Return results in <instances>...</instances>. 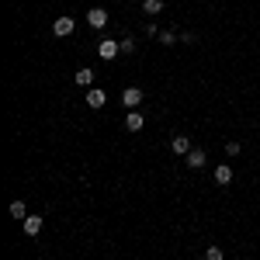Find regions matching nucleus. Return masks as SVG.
<instances>
[{
	"instance_id": "obj_1",
	"label": "nucleus",
	"mask_w": 260,
	"mask_h": 260,
	"mask_svg": "<svg viewBox=\"0 0 260 260\" xmlns=\"http://www.w3.org/2000/svg\"><path fill=\"white\" fill-rule=\"evenodd\" d=\"M87 24H90V28H108V11H104V7H90V11H87Z\"/></svg>"
},
{
	"instance_id": "obj_2",
	"label": "nucleus",
	"mask_w": 260,
	"mask_h": 260,
	"mask_svg": "<svg viewBox=\"0 0 260 260\" xmlns=\"http://www.w3.org/2000/svg\"><path fill=\"white\" fill-rule=\"evenodd\" d=\"M118 52H121V42H115V39H104L98 45V56H101V59H115Z\"/></svg>"
},
{
	"instance_id": "obj_3",
	"label": "nucleus",
	"mask_w": 260,
	"mask_h": 260,
	"mask_svg": "<svg viewBox=\"0 0 260 260\" xmlns=\"http://www.w3.org/2000/svg\"><path fill=\"white\" fill-rule=\"evenodd\" d=\"M121 104H125L128 111H136V104H142V90L139 87H125V90H121Z\"/></svg>"
},
{
	"instance_id": "obj_4",
	"label": "nucleus",
	"mask_w": 260,
	"mask_h": 260,
	"mask_svg": "<svg viewBox=\"0 0 260 260\" xmlns=\"http://www.w3.org/2000/svg\"><path fill=\"white\" fill-rule=\"evenodd\" d=\"M104 104H108V94L101 87H90L87 90V108H104Z\"/></svg>"
},
{
	"instance_id": "obj_5",
	"label": "nucleus",
	"mask_w": 260,
	"mask_h": 260,
	"mask_svg": "<svg viewBox=\"0 0 260 260\" xmlns=\"http://www.w3.org/2000/svg\"><path fill=\"white\" fill-rule=\"evenodd\" d=\"M170 149H174L177 156H187V153H191V139H187V136H174V139H170Z\"/></svg>"
},
{
	"instance_id": "obj_6",
	"label": "nucleus",
	"mask_w": 260,
	"mask_h": 260,
	"mask_svg": "<svg viewBox=\"0 0 260 260\" xmlns=\"http://www.w3.org/2000/svg\"><path fill=\"white\" fill-rule=\"evenodd\" d=\"M52 31H56L59 39H66V35H73V18H56V24H52Z\"/></svg>"
},
{
	"instance_id": "obj_7",
	"label": "nucleus",
	"mask_w": 260,
	"mask_h": 260,
	"mask_svg": "<svg viewBox=\"0 0 260 260\" xmlns=\"http://www.w3.org/2000/svg\"><path fill=\"white\" fill-rule=\"evenodd\" d=\"M77 87H87V90L94 87V70H90V66H83V70H77Z\"/></svg>"
},
{
	"instance_id": "obj_8",
	"label": "nucleus",
	"mask_w": 260,
	"mask_h": 260,
	"mask_svg": "<svg viewBox=\"0 0 260 260\" xmlns=\"http://www.w3.org/2000/svg\"><path fill=\"white\" fill-rule=\"evenodd\" d=\"M142 125H146V118H142L139 111H128V115H125V128H128V132H139Z\"/></svg>"
},
{
	"instance_id": "obj_9",
	"label": "nucleus",
	"mask_w": 260,
	"mask_h": 260,
	"mask_svg": "<svg viewBox=\"0 0 260 260\" xmlns=\"http://www.w3.org/2000/svg\"><path fill=\"white\" fill-rule=\"evenodd\" d=\"M205 163H208V156H205L201 149H191V153H187V167H191V170H198V167H205Z\"/></svg>"
},
{
	"instance_id": "obj_10",
	"label": "nucleus",
	"mask_w": 260,
	"mask_h": 260,
	"mask_svg": "<svg viewBox=\"0 0 260 260\" xmlns=\"http://www.w3.org/2000/svg\"><path fill=\"white\" fill-rule=\"evenodd\" d=\"M24 233H28V236H39L42 233V219L39 215H28V219H24Z\"/></svg>"
},
{
	"instance_id": "obj_11",
	"label": "nucleus",
	"mask_w": 260,
	"mask_h": 260,
	"mask_svg": "<svg viewBox=\"0 0 260 260\" xmlns=\"http://www.w3.org/2000/svg\"><path fill=\"white\" fill-rule=\"evenodd\" d=\"M215 180H219V184H229V180H233V167L219 163V167H215Z\"/></svg>"
},
{
	"instance_id": "obj_12",
	"label": "nucleus",
	"mask_w": 260,
	"mask_h": 260,
	"mask_svg": "<svg viewBox=\"0 0 260 260\" xmlns=\"http://www.w3.org/2000/svg\"><path fill=\"white\" fill-rule=\"evenodd\" d=\"M11 219H18V222L28 219V212H24V201H11Z\"/></svg>"
},
{
	"instance_id": "obj_13",
	"label": "nucleus",
	"mask_w": 260,
	"mask_h": 260,
	"mask_svg": "<svg viewBox=\"0 0 260 260\" xmlns=\"http://www.w3.org/2000/svg\"><path fill=\"white\" fill-rule=\"evenodd\" d=\"M142 11H146V14H160L163 0H142Z\"/></svg>"
},
{
	"instance_id": "obj_14",
	"label": "nucleus",
	"mask_w": 260,
	"mask_h": 260,
	"mask_svg": "<svg viewBox=\"0 0 260 260\" xmlns=\"http://www.w3.org/2000/svg\"><path fill=\"white\" fill-rule=\"evenodd\" d=\"M222 257H225L222 246H208V250H205V260H222Z\"/></svg>"
},
{
	"instance_id": "obj_15",
	"label": "nucleus",
	"mask_w": 260,
	"mask_h": 260,
	"mask_svg": "<svg viewBox=\"0 0 260 260\" xmlns=\"http://www.w3.org/2000/svg\"><path fill=\"white\" fill-rule=\"evenodd\" d=\"M160 42H163V45H174L177 35H174V31H160Z\"/></svg>"
},
{
	"instance_id": "obj_16",
	"label": "nucleus",
	"mask_w": 260,
	"mask_h": 260,
	"mask_svg": "<svg viewBox=\"0 0 260 260\" xmlns=\"http://www.w3.org/2000/svg\"><path fill=\"white\" fill-rule=\"evenodd\" d=\"M225 153L229 156H240V142H225Z\"/></svg>"
},
{
	"instance_id": "obj_17",
	"label": "nucleus",
	"mask_w": 260,
	"mask_h": 260,
	"mask_svg": "<svg viewBox=\"0 0 260 260\" xmlns=\"http://www.w3.org/2000/svg\"><path fill=\"white\" fill-rule=\"evenodd\" d=\"M121 52H128V56H132V52H136V42L125 39V42H121Z\"/></svg>"
}]
</instances>
